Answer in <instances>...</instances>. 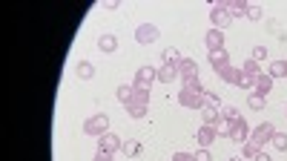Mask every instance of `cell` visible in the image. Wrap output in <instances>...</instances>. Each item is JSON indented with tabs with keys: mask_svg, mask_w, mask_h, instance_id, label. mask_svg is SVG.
Returning a JSON list of instances; mask_svg holds the SVG:
<instances>
[{
	"mask_svg": "<svg viewBox=\"0 0 287 161\" xmlns=\"http://www.w3.org/2000/svg\"><path fill=\"white\" fill-rule=\"evenodd\" d=\"M84 132H86V135H98V138H100V135H107V132H109V118L107 115H92L84 124Z\"/></svg>",
	"mask_w": 287,
	"mask_h": 161,
	"instance_id": "obj_1",
	"label": "cell"
},
{
	"mask_svg": "<svg viewBox=\"0 0 287 161\" xmlns=\"http://www.w3.org/2000/svg\"><path fill=\"white\" fill-rule=\"evenodd\" d=\"M158 35H161V32H158V26H155V23H141V26L135 29V41H138L141 46L155 44V41H158Z\"/></svg>",
	"mask_w": 287,
	"mask_h": 161,
	"instance_id": "obj_2",
	"label": "cell"
},
{
	"mask_svg": "<svg viewBox=\"0 0 287 161\" xmlns=\"http://www.w3.org/2000/svg\"><path fill=\"white\" fill-rule=\"evenodd\" d=\"M178 104L181 107H187V110H201L204 107V92H193V89H181V95H178Z\"/></svg>",
	"mask_w": 287,
	"mask_h": 161,
	"instance_id": "obj_3",
	"label": "cell"
},
{
	"mask_svg": "<svg viewBox=\"0 0 287 161\" xmlns=\"http://www.w3.org/2000/svg\"><path fill=\"white\" fill-rule=\"evenodd\" d=\"M210 21H213V29H221L224 32V26H230V12H227V6L224 3H215L213 9H210Z\"/></svg>",
	"mask_w": 287,
	"mask_h": 161,
	"instance_id": "obj_4",
	"label": "cell"
},
{
	"mask_svg": "<svg viewBox=\"0 0 287 161\" xmlns=\"http://www.w3.org/2000/svg\"><path fill=\"white\" fill-rule=\"evenodd\" d=\"M273 132H276V127H273L270 121H264V124H258L256 130H250V141H253V144H258V147H264L267 141L273 138Z\"/></svg>",
	"mask_w": 287,
	"mask_h": 161,
	"instance_id": "obj_5",
	"label": "cell"
},
{
	"mask_svg": "<svg viewBox=\"0 0 287 161\" xmlns=\"http://www.w3.org/2000/svg\"><path fill=\"white\" fill-rule=\"evenodd\" d=\"M227 138L236 141V144H247V141H250V127H247V121H244V118L233 124V130H230Z\"/></svg>",
	"mask_w": 287,
	"mask_h": 161,
	"instance_id": "obj_6",
	"label": "cell"
},
{
	"mask_svg": "<svg viewBox=\"0 0 287 161\" xmlns=\"http://www.w3.org/2000/svg\"><path fill=\"white\" fill-rule=\"evenodd\" d=\"M121 144H124V138H118L115 132H107V135H100L98 138V150H104V153H118L121 150Z\"/></svg>",
	"mask_w": 287,
	"mask_h": 161,
	"instance_id": "obj_7",
	"label": "cell"
},
{
	"mask_svg": "<svg viewBox=\"0 0 287 161\" xmlns=\"http://www.w3.org/2000/svg\"><path fill=\"white\" fill-rule=\"evenodd\" d=\"M181 72H178V64H161V69H158V80L161 84H172V80H178Z\"/></svg>",
	"mask_w": 287,
	"mask_h": 161,
	"instance_id": "obj_8",
	"label": "cell"
},
{
	"mask_svg": "<svg viewBox=\"0 0 287 161\" xmlns=\"http://www.w3.org/2000/svg\"><path fill=\"white\" fill-rule=\"evenodd\" d=\"M207 58H210V66H213L215 72L224 69V66H230V52L227 49H215V52H210Z\"/></svg>",
	"mask_w": 287,
	"mask_h": 161,
	"instance_id": "obj_9",
	"label": "cell"
},
{
	"mask_svg": "<svg viewBox=\"0 0 287 161\" xmlns=\"http://www.w3.org/2000/svg\"><path fill=\"white\" fill-rule=\"evenodd\" d=\"M204 44H207V49H210V52L224 49V32H221V29H210L207 35H204Z\"/></svg>",
	"mask_w": 287,
	"mask_h": 161,
	"instance_id": "obj_10",
	"label": "cell"
},
{
	"mask_svg": "<svg viewBox=\"0 0 287 161\" xmlns=\"http://www.w3.org/2000/svg\"><path fill=\"white\" fill-rule=\"evenodd\" d=\"M215 138H218V135H215V130H213L210 124H201V127H198V132H195V141H198L201 147H210Z\"/></svg>",
	"mask_w": 287,
	"mask_h": 161,
	"instance_id": "obj_11",
	"label": "cell"
},
{
	"mask_svg": "<svg viewBox=\"0 0 287 161\" xmlns=\"http://www.w3.org/2000/svg\"><path fill=\"white\" fill-rule=\"evenodd\" d=\"M135 80H138V84H150V87H152V80H158V69H155V66H150V64L141 66V69L135 72Z\"/></svg>",
	"mask_w": 287,
	"mask_h": 161,
	"instance_id": "obj_12",
	"label": "cell"
},
{
	"mask_svg": "<svg viewBox=\"0 0 287 161\" xmlns=\"http://www.w3.org/2000/svg\"><path fill=\"white\" fill-rule=\"evenodd\" d=\"M115 95H118V101H121L124 107H129V104L135 101V87H132V84H121Z\"/></svg>",
	"mask_w": 287,
	"mask_h": 161,
	"instance_id": "obj_13",
	"label": "cell"
},
{
	"mask_svg": "<svg viewBox=\"0 0 287 161\" xmlns=\"http://www.w3.org/2000/svg\"><path fill=\"white\" fill-rule=\"evenodd\" d=\"M273 89V78H270V72H261L256 78V95H264L267 98V92Z\"/></svg>",
	"mask_w": 287,
	"mask_h": 161,
	"instance_id": "obj_14",
	"label": "cell"
},
{
	"mask_svg": "<svg viewBox=\"0 0 287 161\" xmlns=\"http://www.w3.org/2000/svg\"><path fill=\"white\" fill-rule=\"evenodd\" d=\"M224 6H227L230 17H247V3H244V0H230Z\"/></svg>",
	"mask_w": 287,
	"mask_h": 161,
	"instance_id": "obj_15",
	"label": "cell"
},
{
	"mask_svg": "<svg viewBox=\"0 0 287 161\" xmlns=\"http://www.w3.org/2000/svg\"><path fill=\"white\" fill-rule=\"evenodd\" d=\"M198 112H201V118H204V124H210V127L218 121V107H215V104H204Z\"/></svg>",
	"mask_w": 287,
	"mask_h": 161,
	"instance_id": "obj_16",
	"label": "cell"
},
{
	"mask_svg": "<svg viewBox=\"0 0 287 161\" xmlns=\"http://www.w3.org/2000/svg\"><path fill=\"white\" fill-rule=\"evenodd\" d=\"M121 153L127 155V158H135V155H141V141H135V138H127L121 144Z\"/></svg>",
	"mask_w": 287,
	"mask_h": 161,
	"instance_id": "obj_17",
	"label": "cell"
},
{
	"mask_svg": "<svg viewBox=\"0 0 287 161\" xmlns=\"http://www.w3.org/2000/svg\"><path fill=\"white\" fill-rule=\"evenodd\" d=\"M178 72H181V78H187V75H198V61H193V58H181Z\"/></svg>",
	"mask_w": 287,
	"mask_h": 161,
	"instance_id": "obj_18",
	"label": "cell"
},
{
	"mask_svg": "<svg viewBox=\"0 0 287 161\" xmlns=\"http://www.w3.org/2000/svg\"><path fill=\"white\" fill-rule=\"evenodd\" d=\"M98 49L100 52H115V49H118V37L109 35V32H107V35H100L98 37Z\"/></svg>",
	"mask_w": 287,
	"mask_h": 161,
	"instance_id": "obj_19",
	"label": "cell"
},
{
	"mask_svg": "<svg viewBox=\"0 0 287 161\" xmlns=\"http://www.w3.org/2000/svg\"><path fill=\"white\" fill-rule=\"evenodd\" d=\"M78 78L80 80H92L95 78V66L89 61H78Z\"/></svg>",
	"mask_w": 287,
	"mask_h": 161,
	"instance_id": "obj_20",
	"label": "cell"
},
{
	"mask_svg": "<svg viewBox=\"0 0 287 161\" xmlns=\"http://www.w3.org/2000/svg\"><path fill=\"white\" fill-rule=\"evenodd\" d=\"M238 72H241V69H236V66H224V69H218V78L227 80V84H236Z\"/></svg>",
	"mask_w": 287,
	"mask_h": 161,
	"instance_id": "obj_21",
	"label": "cell"
},
{
	"mask_svg": "<svg viewBox=\"0 0 287 161\" xmlns=\"http://www.w3.org/2000/svg\"><path fill=\"white\" fill-rule=\"evenodd\" d=\"M270 78H287V61H273L270 64Z\"/></svg>",
	"mask_w": 287,
	"mask_h": 161,
	"instance_id": "obj_22",
	"label": "cell"
},
{
	"mask_svg": "<svg viewBox=\"0 0 287 161\" xmlns=\"http://www.w3.org/2000/svg\"><path fill=\"white\" fill-rule=\"evenodd\" d=\"M181 84H184V89H193V92H204V87H201L198 75H187V78H181Z\"/></svg>",
	"mask_w": 287,
	"mask_h": 161,
	"instance_id": "obj_23",
	"label": "cell"
},
{
	"mask_svg": "<svg viewBox=\"0 0 287 161\" xmlns=\"http://www.w3.org/2000/svg\"><path fill=\"white\" fill-rule=\"evenodd\" d=\"M213 130H215V135H230V130H233V124H230L224 115H218V121L213 124Z\"/></svg>",
	"mask_w": 287,
	"mask_h": 161,
	"instance_id": "obj_24",
	"label": "cell"
},
{
	"mask_svg": "<svg viewBox=\"0 0 287 161\" xmlns=\"http://www.w3.org/2000/svg\"><path fill=\"white\" fill-rule=\"evenodd\" d=\"M270 144L276 147V150H281V153H287V135H284V132H273Z\"/></svg>",
	"mask_w": 287,
	"mask_h": 161,
	"instance_id": "obj_25",
	"label": "cell"
},
{
	"mask_svg": "<svg viewBox=\"0 0 287 161\" xmlns=\"http://www.w3.org/2000/svg\"><path fill=\"white\" fill-rule=\"evenodd\" d=\"M241 72H247V75H250V78H258V75H261V69H258V64H256V61H244V66H241Z\"/></svg>",
	"mask_w": 287,
	"mask_h": 161,
	"instance_id": "obj_26",
	"label": "cell"
},
{
	"mask_svg": "<svg viewBox=\"0 0 287 161\" xmlns=\"http://www.w3.org/2000/svg\"><path fill=\"white\" fill-rule=\"evenodd\" d=\"M264 104H267V98L264 95H250V98H247V107H250V110H264Z\"/></svg>",
	"mask_w": 287,
	"mask_h": 161,
	"instance_id": "obj_27",
	"label": "cell"
},
{
	"mask_svg": "<svg viewBox=\"0 0 287 161\" xmlns=\"http://www.w3.org/2000/svg\"><path fill=\"white\" fill-rule=\"evenodd\" d=\"M127 112H129L132 118H144V115H147V104H129Z\"/></svg>",
	"mask_w": 287,
	"mask_h": 161,
	"instance_id": "obj_28",
	"label": "cell"
},
{
	"mask_svg": "<svg viewBox=\"0 0 287 161\" xmlns=\"http://www.w3.org/2000/svg\"><path fill=\"white\" fill-rule=\"evenodd\" d=\"M236 87H241V89H250V87H256V78H250V75H247V72H238Z\"/></svg>",
	"mask_w": 287,
	"mask_h": 161,
	"instance_id": "obj_29",
	"label": "cell"
},
{
	"mask_svg": "<svg viewBox=\"0 0 287 161\" xmlns=\"http://www.w3.org/2000/svg\"><path fill=\"white\" fill-rule=\"evenodd\" d=\"M258 150H261L258 144L247 141V144H244V150H241V158H256V155H258Z\"/></svg>",
	"mask_w": 287,
	"mask_h": 161,
	"instance_id": "obj_30",
	"label": "cell"
},
{
	"mask_svg": "<svg viewBox=\"0 0 287 161\" xmlns=\"http://www.w3.org/2000/svg\"><path fill=\"white\" fill-rule=\"evenodd\" d=\"M164 64H181V52L178 49H164Z\"/></svg>",
	"mask_w": 287,
	"mask_h": 161,
	"instance_id": "obj_31",
	"label": "cell"
},
{
	"mask_svg": "<svg viewBox=\"0 0 287 161\" xmlns=\"http://www.w3.org/2000/svg\"><path fill=\"white\" fill-rule=\"evenodd\" d=\"M221 115L227 118L230 124H236V121H241V115H238V110H236V107H224V110H221Z\"/></svg>",
	"mask_w": 287,
	"mask_h": 161,
	"instance_id": "obj_32",
	"label": "cell"
},
{
	"mask_svg": "<svg viewBox=\"0 0 287 161\" xmlns=\"http://www.w3.org/2000/svg\"><path fill=\"white\" fill-rule=\"evenodd\" d=\"M264 58H267V49H264V46H253V61H256V64H261Z\"/></svg>",
	"mask_w": 287,
	"mask_h": 161,
	"instance_id": "obj_33",
	"label": "cell"
},
{
	"mask_svg": "<svg viewBox=\"0 0 287 161\" xmlns=\"http://www.w3.org/2000/svg\"><path fill=\"white\" fill-rule=\"evenodd\" d=\"M247 21H261V6H247Z\"/></svg>",
	"mask_w": 287,
	"mask_h": 161,
	"instance_id": "obj_34",
	"label": "cell"
},
{
	"mask_svg": "<svg viewBox=\"0 0 287 161\" xmlns=\"http://www.w3.org/2000/svg\"><path fill=\"white\" fill-rule=\"evenodd\" d=\"M132 104H150V92H144V89H135V101Z\"/></svg>",
	"mask_w": 287,
	"mask_h": 161,
	"instance_id": "obj_35",
	"label": "cell"
},
{
	"mask_svg": "<svg viewBox=\"0 0 287 161\" xmlns=\"http://www.w3.org/2000/svg\"><path fill=\"white\" fill-rule=\"evenodd\" d=\"M195 161H213V155H210V150H207V147H201L198 153H195Z\"/></svg>",
	"mask_w": 287,
	"mask_h": 161,
	"instance_id": "obj_36",
	"label": "cell"
},
{
	"mask_svg": "<svg viewBox=\"0 0 287 161\" xmlns=\"http://www.w3.org/2000/svg\"><path fill=\"white\" fill-rule=\"evenodd\" d=\"M172 161H195V155H190V153H175V155H172Z\"/></svg>",
	"mask_w": 287,
	"mask_h": 161,
	"instance_id": "obj_37",
	"label": "cell"
},
{
	"mask_svg": "<svg viewBox=\"0 0 287 161\" xmlns=\"http://www.w3.org/2000/svg\"><path fill=\"white\" fill-rule=\"evenodd\" d=\"M95 161H112V153H104V150H98V153H95Z\"/></svg>",
	"mask_w": 287,
	"mask_h": 161,
	"instance_id": "obj_38",
	"label": "cell"
},
{
	"mask_svg": "<svg viewBox=\"0 0 287 161\" xmlns=\"http://www.w3.org/2000/svg\"><path fill=\"white\" fill-rule=\"evenodd\" d=\"M104 9H107V12H115V9H118V0H107V3H104Z\"/></svg>",
	"mask_w": 287,
	"mask_h": 161,
	"instance_id": "obj_39",
	"label": "cell"
},
{
	"mask_svg": "<svg viewBox=\"0 0 287 161\" xmlns=\"http://www.w3.org/2000/svg\"><path fill=\"white\" fill-rule=\"evenodd\" d=\"M253 161H270V155H267L264 150H258V155H256V158H253Z\"/></svg>",
	"mask_w": 287,
	"mask_h": 161,
	"instance_id": "obj_40",
	"label": "cell"
},
{
	"mask_svg": "<svg viewBox=\"0 0 287 161\" xmlns=\"http://www.w3.org/2000/svg\"><path fill=\"white\" fill-rule=\"evenodd\" d=\"M230 161H241V158H230Z\"/></svg>",
	"mask_w": 287,
	"mask_h": 161,
	"instance_id": "obj_41",
	"label": "cell"
}]
</instances>
